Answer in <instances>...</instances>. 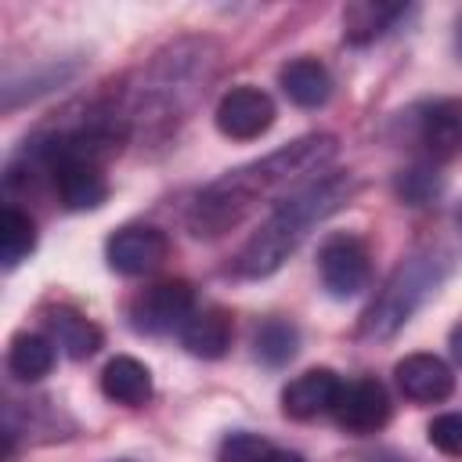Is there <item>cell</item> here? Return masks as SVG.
Wrapping results in <instances>:
<instances>
[{
  "instance_id": "obj_7",
  "label": "cell",
  "mask_w": 462,
  "mask_h": 462,
  "mask_svg": "<svg viewBox=\"0 0 462 462\" xmlns=\"http://www.w3.org/2000/svg\"><path fill=\"white\" fill-rule=\"evenodd\" d=\"M274 123V101L260 87H231L217 101V130L231 141H253Z\"/></svg>"
},
{
  "instance_id": "obj_4",
  "label": "cell",
  "mask_w": 462,
  "mask_h": 462,
  "mask_svg": "<svg viewBox=\"0 0 462 462\" xmlns=\"http://www.w3.org/2000/svg\"><path fill=\"white\" fill-rule=\"evenodd\" d=\"M318 271H321V285L328 289V296L350 300V296H357L368 285V278H372V256H368V249H365L361 238L336 235V238H328L321 245Z\"/></svg>"
},
{
  "instance_id": "obj_6",
  "label": "cell",
  "mask_w": 462,
  "mask_h": 462,
  "mask_svg": "<svg viewBox=\"0 0 462 462\" xmlns=\"http://www.w3.org/2000/svg\"><path fill=\"white\" fill-rule=\"evenodd\" d=\"M332 419L339 430L354 437L379 433L390 422V393L379 379H350L339 386V397L332 404Z\"/></svg>"
},
{
  "instance_id": "obj_10",
  "label": "cell",
  "mask_w": 462,
  "mask_h": 462,
  "mask_svg": "<svg viewBox=\"0 0 462 462\" xmlns=\"http://www.w3.org/2000/svg\"><path fill=\"white\" fill-rule=\"evenodd\" d=\"M54 191L61 199L65 209L83 213V209H97L108 199V180L101 173V162L90 159H61L54 170Z\"/></svg>"
},
{
  "instance_id": "obj_22",
  "label": "cell",
  "mask_w": 462,
  "mask_h": 462,
  "mask_svg": "<svg viewBox=\"0 0 462 462\" xmlns=\"http://www.w3.org/2000/svg\"><path fill=\"white\" fill-rule=\"evenodd\" d=\"M271 451H274L271 440L238 430V433H227V437H224V444H220V462H263Z\"/></svg>"
},
{
  "instance_id": "obj_21",
  "label": "cell",
  "mask_w": 462,
  "mask_h": 462,
  "mask_svg": "<svg viewBox=\"0 0 462 462\" xmlns=\"http://www.w3.org/2000/svg\"><path fill=\"white\" fill-rule=\"evenodd\" d=\"M440 191V173L437 166H411L397 173V195L408 206H426L433 195Z\"/></svg>"
},
{
  "instance_id": "obj_5",
  "label": "cell",
  "mask_w": 462,
  "mask_h": 462,
  "mask_svg": "<svg viewBox=\"0 0 462 462\" xmlns=\"http://www.w3.org/2000/svg\"><path fill=\"white\" fill-rule=\"evenodd\" d=\"M195 314V289L184 278H170L159 282L152 289H144L134 303H130V325L137 332H170V328H184V321Z\"/></svg>"
},
{
  "instance_id": "obj_14",
  "label": "cell",
  "mask_w": 462,
  "mask_h": 462,
  "mask_svg": "<svg viewBox=\"0 0 462 462\" xmlns=\"http://www.w3.org/2000/svg\"><path fill=\"white\" fill-rule=\"evenodd\" d=\"M231 336H235V325H231V314L224 307H202L180 328L184 350L195 357H206V361L224 357L231 346Z\"/></svg>"
},
{
  "instance_id": "obj_26",
  "label": "cell",
  "mask_w": 462,
  "mask_h": 462,
  "mask_svg": "<svg viewBox=\"0 0 462 462\" xmlns=\"http://www.w3.org/2000/svg\"><path fill=\"white\" fill-rule=\"evenodd\" d=\"M455 43H458V54H462V22H458V32H455Z\"/></svg>"
},
{
  "instance_id": "obj_11",
  "label": "cell",
  "mask_w": 462,
  "mask_h": 462,
  "mask_svg": "<svg viewBox=\"0 0 462 462\" xmlns=\"http://www.w3.org/2000/svg\"><path fill=\"white\" fill-rule=\"evenodd\" d=\"M339 375L332 368H307L303 375H296L285 390H282V411L296 422L318 419L325 411H332L336 397H339Z\"/></svg>"
},
{
  "instance_id": "obj_17",
  "label": "cell",
  "mask_w": 462,
  "mask_h": 462,
  "mask_svg": "<svg viewBox=\"0 0 462 462\" xmlns=\"http://www.w3.org/2000/svg\"><path fill=\"white\" fill-rule=\"evenodd\" d=\"M7 368L25 383L43 379L54 368V339L43 332H18L7 346Z\"/></svg>"
},
{
  "instance_id": "obj_16",
  "label": "cell",
  "mask_w": 462,
  "mask_h": 462,
  "mask_svg": "<svg viewBox=\"0 0 462 462\" xmlns=\"http://www.w3.org/2000/svg\"><path fill=\"white\" fill-rule=\"evenodd\" d=\"M101 390L108 401L126 404V408H141L152 401V372L137 361V357H112L101 372Z\"/></svg>"
},
{
  "instance_id": "obj_19",
  "label": "cell",
  "mask_w": 462,
  "mask_h": 462,
  "mask_svg": "<svg viewBox=\"0 0 462 462\" xmlns=\"http://www.w3.org/2000/svg\"><path fill=\"white\" fill-rule=\"evenodd\" d=\"M32 249H36V224H32L22 209L4 206V213H0V263L11 271V267H18Z\"/></svg>"
},
{
  "instance_id": "obj_20",
  "label": "cell",
  "mask_w": 462,
  "mask_h": 462,
  "mask_svg": "<svg viewBox=\"0 0 462 462\" xmlns=\"http://www.w3.org/2000/svg\"><path fill=\"white\" fill-rule=\"evenodd\" d=\"M253 346H256V357H260L263 365L282 368V365H289V361L296 357L300 332H296V325L285 321V318H267V321L256 328Z\"/></svg>"
},
{
  "instance_id": "obj_12",
  "label": "cell",
  "mask_w": 462,
  "mask_h": 462,
  "mask_svg": "<svg viewBox=\"0 0 462 462\" xmlns=\"http://www.w3.org/2000/svg\"><path fill=\"white\" fill-rule=\"evenodd\" d=\"M408 116L415 123V141L433 152V159L448 155L462 141V101H430Z\"/></svg>"
},
{
  "instance_id": "obj_1",
  "label": "cell",
  "mask_w": 462,
  "mask_h": 462,
  "mask_svg": "<svg viewBox=\"0 0 462 462\" xmlns=\"http://www.w3.org/2000/svg\"><path fill=\"white\" fill-rule=\"evenodd\" d=\"M336 155V137L332 134H307L263 159H253L238 170H227L224 177L209 180L195 206H191V231L199 238H217L231 227H238L260 202L274 199L282 188L303 180L307 173H318L328 166Z\"/></svg>"
},
{
  "instance_id": "obj_8",
  "label": "cell",
  "mask_w": 462,
  "mask_h": 462,
  "mask_svg": "<svg viewBox=\"0 0 462 462\" xmlns=\"http://www.w3.org/2000/svg\"><path fill=\"white\" fill-rule=\"evenodd\" d=\"M166 256H170V238L159 227H119L105 242L108 267L126 274V278L152 274L155 267H162Z\"/></svg>"
},
{
  "instance_id": "obj_18",
  "label": "cell",
  "mask_w": 462,
  "mask_h": 462,
  "mask_svg": "<svg viewBox=\"0 0 462 462\" xmlns=\"http://www.w3.org/2000/svg\"><path fill=\"white\" fill-rule=\"evenodd\" d=\"M401 14H404L401 4H372V0L350 4V7L343 11V36H346L350 43H372V40L383 36V32L393 25V18H401Z\"/></svg>"
},
{
  "instance_id": "obj_13",
  "label": "cell",
  "mask_w": 462,
  "mask_h": 462,
  "mask_svg": "<svg viewBox=\"0 0 462 462\" xmlns=\"http://www.w3.org/2000/svg\"><path fill=\"white\" fill-rule=\"evenodd\" d=\"M43 325H47V336L54 339V346H61L72 361H87L101 350V339H105L101 328L76 307H47Z\"/></svg>"
},
{
  "instance_id": "obj_15",
  "label": "cell",
  "mask_w": 462,
  "mask_h": 462,
  "mask_svg": "<svg viewBox=\"0 0 462 462\" xmlns=\"http://www.w3.org/2000/svg\"><path fill=\"white\" fill-rule=\"evenodd\" d=\"M278 79L289 101H296L300 108H321L332 97V76L318 58H292L289 65H282Z\"/></svg>"
},
{
  "instance_id": "obj_23",
  "label": "cell",
  "mask_w": 462,
  "mask_h": 462,
  "mask_svg": "<svg viewBox=\"0 0 462 462\" xmlns=\"http://www.w3.org/2000/svg\"><path fill=\"white\" fill-rule=\"evenodd\" d=\"M430 444L440 451V455H451V458H462V411H444L430 422L426 430Z\"/></svg>"
},
{
  "instance_id": "obj_9",
  "label": "cell",
  "mask_w": 462,
  "mask_h": 462,
  "mask_svg": "<svg viewBox=\"0 0 462 462\" xmlns=\"http://www.w3.org/2000/svg\"><path fill=\"white\" fill-rule=\"evenodd\" d=\"M393 375L397 390L415 404H440L455 390V375L437 354H408L397 361Z\"/></svg>"
},
{
  "instance_id": "obj_24",
  "label": "cell",
  "mask_w": 462,
  "mask_h": 462,
  "mask_svg": "<svg viewBox=\"0 0 462 462\" xmlns=\"http://www.w3.org/2000/svg\"><path fill=\"white\" fill-rule=\"evenodd\" d=\"M263 462H303V455H296V451H285V448H274Z\"/></svg>"
},
{
  "instance_id": "obj_2",
  "label": "cell",
  "mask_w": 462,
  "mask_h": 462,
  "mask_svg": "<svg viewBox=\"0 0 462 462\" xmlns=\"http://www.w3.org/2000/svg\"><path fill=\"white\" fill-rule=\"evenodd\" d=\"M350 191H354L350 173H325V177L303 184L296 195L282 199L278 209L260 224V231H253V238L238 249L235 271L242 278L274 274L303 245V238L350 199Z\"/></svg>"
},
{
  "instance_id": "obj_3",
  "label": "cell",
  "mask_w": 462,
  "mask_h": 462,
  "mask_svg": "<svg viewBox=\"0 0 462 462\" xmlns=\"http://www.w3.org/2000/svg\"><path fill=\"white\" fill-rule=\"evenodd\" d=\"M448 263L437 253H415L408 256L383 285V292L375 296V303L368 307L365 321H361V336L368 339H386L393 336L422 303L426 296L440 285Z\"/></svg>"
},
{
  "instance_id": "obj_25",
  "label": "cell",
  "mask_w": 462,
  "mask_h": 462,
  "mask_svg": "<svg viewBox=\"0 0 462 462\" xmlns=\"http://www.w3.org/2000/svg\"><path fill=\"white\" fill-rule=\"evenodd\" d=\"M451 357H455V365L462 368V325L451 328Z\"/></svg>"
}]
</instances>
